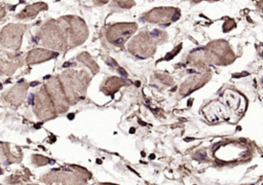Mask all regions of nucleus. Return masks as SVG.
Instances as JSON below:
<instances>
[{"instance_id":"obj_1","label":"nucleus","mask_w":263,"mask_h":185,"mask_svg":"<svg viewBox=\"0 0 263 185\" xmlns=\"http://www.w3.org/2000/svg\"><path fill=\"white\" fill-rule=\"evenodd\" d=\"M89 178H91V174L86 169L71 164L67 168L52 169L44 174L40 180L45 185H87Z\"/></svg>"},{"instance_id":"obj_2","label":"nucleus","mask_w":263,"mask_h":185,"mask_svg":"<svg viewBox=\"0 0 263 185\" xmlns=\"http://www.w3.org/2000/svg\"><path fill=\"white\" fill-rule=\"evenodd\" d=\"M89 80V75L83 70H68L61 75L60 81L69 104H75L83 98Z\"/></svg>"},{"instance_id":"obj_3","label":"nucleus","mask_w":263,"mask_h":185,"mask_svg":"<svg viewBox=\"0 0 263 185\" xmlns=\"http://www.w3.org/2000/svg\"><path fill=\"white\" fill-rule=\"evenodd\" d=\"M32 106L35 114L41 120H47L53 118L57 115V111L52 104V101L45 88H41L33 96Z\"/></svg>"},{"instance_id":"obj_4","label":"nucleus","mask_w":263,"mask_h":185,"mask_svg":"<svg viewBox=\"0 0 263 185\" xmlns=\"http://www.w3.org/2000/svg\"><path fill=\"white\" fill-rule=\"evenodd\" d=\"M46 90L52 101L57 113L66 112L69 107V102L58 77H51L49 79V81L46 83Z\"/></svg>"},{"instance_id":"obj_5","label":"nucleus","mask_w":263,"mask_h":185,"mask_svg":"<svg viewBox=\"0 0 263 185\" xmlns=\"http://www.w3.org/2000/svg\"><path fill=\"white\" fill-rule=\"evenodd\" d=\"M152 33H140L128 45V49L134 54L140 58H147L154 53L155 43L153 41Z\"/></svg>"},{"instance_id":"obj_6","label":"nucleus","mask_w":263,"mask_h":185,"mask_svg":"<svg viewBox=\"0 0 263 185\" xmlns=\"http://www.w3.org/2000/svg\"><path fill=\"white\" fill-rule=\"evenodd\" d=\"M137 30V24L135 23H122L116 24L110 27L107 31L108 40L114 45H122Z\"/></svg>"},{"instance_id":"obj_7","label":"nucleus","mask_w":263,"mask_h":185,"mask_svg":"<svg viewBox=\"0 0 263 185\" xmlns=\"http://www.w3.org/2000/svg\"><path fill=\"white\" fill-rule=\"evenodd\" d=\"M180 16V11L178 8L174 7H158L150 10L145 14V20L150 23L164 24L171 23L178 20Z\"/></svg>"},{"instance_id":"obj_8","label":"nucleus","mask_w":263,"mask_h":185,"mask_svg":"<svg viewBox=\"0 0 263 185\" xmlns=\"http://www.w3.org/2000/svg\"><path fill=\"white\" fill-rule=\"evenodd\" d=\"M24 30H26L24 26H16V25L6 26L0 35L1 43L8 48H12V49L18 48Z\"/></svg>"},{"instance_id":"obj_9","label":"nucleus","mask_w":263,"mask_h":185,"mask_svg":"<svg viewBox=\"0 0 263 185\" xmlns=\"http://www.w3.org/2000/svg\"><path fill=\"white\" fill-rule=\"evenodd\" d=\"M23 159V151L16 145L2 142L0 143V160L4 164L18 163Z\"/></svg>"},{"instance_id":"obj_10","label":"nucleus","mask_w":263,"mask_h":185,"mask_svg":"<svg viewBox=\"0 0 263 185\" xmlns=\"http://www.w3.org/2000/svg\"><path fill=\"white\" fill-rule=\"evenodd\" d=\"M28 86L29 85L26 82L16 84L9 91H7V94L4 96L5 100L13 105H16V106L22 104L26 98Z\"/></svg>"},{"instance_id":"obj_11","label":"nucleus","mask_w":263,"mask_h":185,"mask_svg":"<svg viewBox=\"0 0 263 185\" xmlns=\"http://www.w3.org/2000/svg\"><path fill=\"white\" fill-rule=\"evenodd\" d=\"M210 76L209 75H196L193 76L191 78H189L186 82L183 83L180 91L183 95H188L190 94V91L202 86L208 80H209Z\"/></svg>"},{"instance_id":"obj_12","label":"nucleus","mask_w":263,"mask_h":185,"mask_svg":"<svg viewBox=\"0 0 263 185\" xmlns=\"http://www.w3.org/2000/svg\"><path fill=\"white\" fill-rule=\"evenodd\" d=\"M22 59L15 55L9 54L7 59H0V75L1 74H6L10 75L12 74L17 67L22 65Z\"/></svg>"},{"instance_id":"obj_13","label":"nucleus","mask_w":263,"mask_h":185,"mask_svg":"<svg viewBox=\"0 0 263 185\" xmlns=\"http://www.w3.org/2000/svg\"><path fill=\"white\" fill-rule=\"evenodd\" d=\"M55 55H58V53H55L53 51H48L45 49H34L28 53V55L26 58V62L28 64H36V63L50 60V59L54 58Z\"/></svg>"},{"instance_id":"obj_14","label":"nucleus","mask_w":263,"mask_h":185,"mask_svg":"<svg viewBox=\"0 0 263 185\" xmlns=\"http://www.w3.org/2000/svg\"><path fill=\"white\" fill-rule=\"evenodd\" d=\"M31 172L29 169L25 168V169H22L17 172H15L14 174L10 175L9 177L5 178L4 182L8 185H14V184H20V183H23V182H29L30 179H31Z\"/></svg>"},{"instance_id":"obj_15","label":"nucleus","mask_w":263,"mask_h":185,"mask_svg":"<svg viewBox=\"0 0 263 185\" xmlns=\"http://www.w3.org/2000/svg\"><path fill=\"white\" fill-rule=\"evenodd\" d=\"M124 84H125V82L121 78L113 76V77H109L105 80V82L101 86V89L105 94L110 95V94H114L115 91H117Z\"/></svg>"},{"instance_id":"obj_16","label":"nucleus","mask_w":263,"mask_h":185,"mask_svg":"<svg viewBox=\"0 0 263 185\" xmlns=\"http://www.w3.org/2000/svg\"><path fill=\"white\" fill-rule=\"evenodd\" d=\"M77 60L81 63H83L85 66H87L92 74H96L98 71H99V66L96 64V62L89 57V54L87 52H82L80 53L78 57H77Z\"/></svg>"},{"instance_id":"obj_17","label":"nucleus","mask_w":263,"mask_h":185,"mask_svg":"<svg viewBox=\"0 0 263 185\" xmlns=\"http://www.w3.org/2000/svg\"><path fill=\"white\" fill-rule=\"evenodd\" d=\"M31 162L36 165V166H42V165H46L49 163H52L53 160H51L50 158L40 155V154H33L31 156Z\"/></svg>"},{"instance_id":"obj_18","label":"nucleus","mask_w":263,"mask_h":185,"mask_svg":"<svg viewBox=\"0 0 263 185\" xmlns=\"http://www.w3.org/2000/svg\"><path fill=\"white\" fill-rule=\"evenodd\" d=\"M42 7H46V5L44 4H35V5H31L29 7L26 8V10L24 12H22L18 16L20 17H27V16H34L40 9H42Z\"/></svg>"},{"instance_id":"obj_19","label":"nucleus","mask_w":263,"mask_h":185,"mask_svg":"<svg viewBox=\"0 0 263 185\" xmlns=\"http://www.w3.org/2000/svg\"><path fill=\"white\" fill-rule=\"evenodd\" d=\"M113 5H116L120 8H130L135 5L134 0H114Z\"/></svg>"},{"instance_id":"obj_20","label":"nucleus","mask_w":263,"mask_h":185,"mask_svg":"<svg viewBox=\"0 0 263 185\" xmlns=\"http://www.w3.org/2000/svg\"><path fill=\"white\" fill-rule=\"evenodd\" d=\"M233 27H235V23H234V21H233V20H227V21H226V23L224 24V28H223V30H224V32H228V31H230Z\"/></svg>"},{"instance_id":"obj_21","label":"nucleus","mask_w":263,"mask_h":185,"mask_svg":"<svg viewBox=\"0 0 263 185\" xmlns=\"http://www.w3.org/2000/svg\"><path fill=\"white\" fill-rule=\"evenodd\" d=\"M249 185H263V179H262V180H260V181H258V182H256V183L249 184Z\"/></svg>"},{"instance_id":"obj_22","label":"nucleus","mask_w":263,"mask_h":185,"mask_svg":"<svg viewBox=\"0 0 263 185\" xmlns=\"http://www.w3.org/2000/svg\"><path fill=\"white\" fill-rule=\"evenodd\" d=\"M97 2H99V4H105V3H107L109 0H96Z\"/></svg>"},{"instance_id":"obj_23","label":"nucleus","mask_w":263,"mask_h":185,"mask_svg":"<svg viewBox=\"0 0 263 185\" xmlns=\"http://www.w3.org/2000/svg\"><path fill=\"white\" fill-rule=\"evenodd\" d=\"M99 185H117V184H113V183H100Z\"/></svg>"},{"instance_id":"obj_24","label":"nucleus","mask_w":263,"mask_h":185,"mask_svg":"<svg viewBox=\"0 0 263 185\" xmlns=\"http://www.w3.org/2000/svg\"><path fill=\"white\" fill-rule=\"evenodd\" d=\"M4 14V11H3V8L2 7H0V17L2 16Z\"/></svg>"},{"instance_id":"obj_25","label":"nucleus","mask_w":263,"mask_h":185,"mask_svg":"<svg viewBox=\"0 0 263 185\" xmlns=\"http://www.w3.org/2000/svg\"><path fill=\"white\" fill-rule=\"evenodd\" d=\"M3 174V170H2V166H1V163H0V175Z\"/></svg>"},{"instance_id":"obj_26","label":"nucleus","mask_w":263,"mask_h":185,"mask_svg":"<svg viewBox=\"0 0 263 185\" xmlns=\"http://www.w3.org/2000/svg\"><path fill=\"white\" fill-rule=\"evenodd\" d=\"M193 2H199L200 0H192ZM208 1H217V0H208Z\"/></svg>"},{"instance_id":"obj_27","label":"nucleus","mask_w":263,"mask_h":185,"mask_svg":"<svg viewBox=\"0 0 263 185\" xmlns=\"http://www.w3.org/2000/svg\"><path fill=\"white\" fill-rule=\"evenodd\" d=\"M26 185H39V184H26Z\"/></svg>"},{"instance_id":"obj_28","label":"nucleus","mask_w":263,"mask_h":185,"mask_svg":"<svg viewBox=\"0 0 263 185\" xmlns=\"http://www.w3.org/2000/svg\"><path fill=\"white\" fill-rule=\"evenodd\" d=\"M0 185H2V184H0Z\"/></svg>"}]
</instances>
